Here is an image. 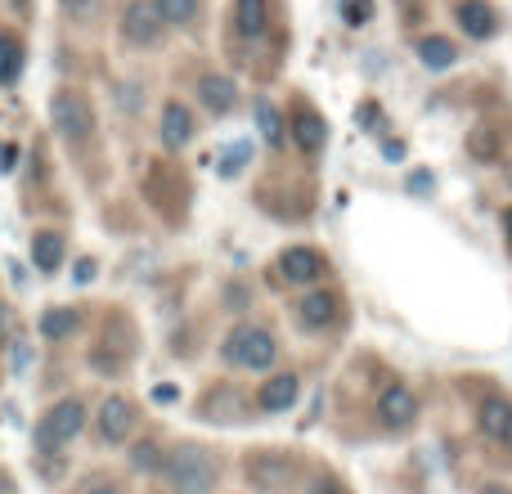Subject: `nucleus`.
Instances as JSON below:
<instances>
[{"label": "nucleus", "instance_id": "1", "mask_svg": "<svg viewBox=\"0 0 512 494\" xmlns=\"http://www.w3.org/2000/svg\"><path fill=\"white\" fill-rule=\"evenodd\" d=\"M216 477H221L216 459L207 450H194V445L176 450L171 454V463H167V481H171V490L176 494H212Z\"/></svg>", "mask_w": 512, "mask_h": 494}, {"label": "nucleus", "instance_id": "2", "mask_svg": "<svg viewBox=\"0 0 512 494\" xmlns=\"http://www.w3.org/2000/svg\"><path fill=\"white\" fill-rule=\"evenodd\" d=\"M274 355H279V346H274V337L265 328H234L225 337V360L243 364V369H270Z\"/></svg>", "mask_w": 512, "mask_h": 494}, {"label": "nucleus", "instance_id": "3", "mask_svg": "<svg viewBox=\"0 0 512 494\" xmlns=\"http://www.w3.org/2000/svg\"><path fill=\"white\" fill-rule=\"evenodd\" d=\"M50 117H54V131H59L63 140H86V135L95 131L90 104L81 95H72V90H59V95L50 99Z\"/></svg>", "mask_w": 512, "mask_h": 494}, {"label": "nucleus", "instance_id": "4", "mask_svg": "<svg viewBox=\"0 0 512 494\" xmlns=\"http://www.w3.org/2000/svg\"><path fill=\"white\" fill-rule=\"evenodd\" d=\"M248 477H252V486L256 490H288L292 486V477H297V468H292V459L288 454H279V450H261V454H252L248 459Z\"/></svg>", "mask_w": 512, "mask_h": 494}, {"label": "nucleus", "instance_id": "5", "mask_svg": "<svg viewBox=\"0 0 512 494\" xmlns=\"http://www.w3.org/2000/svg\"><path fill=\"white\" fill-rule=\"evenodd\" d=\"M122 36L131 45H153L162 36V14L153 0H131L122 9Z\"/></svg>", "mask_w": 512, "mask_h": 494}, {"label": "nucleus", "instance_id": "6", "mask_svg": "<svg viewBox=\"0 0 512 494\" xmlns=\"http://www.w3.org/2000/svg\"><path fill=\"white\" fill-rule=\"evenodd\" d=\"M81 427H86V405H81V400H63V405H54L50 418L41 423V441L63 445V441H72Z\"/></svg>", "mask_w": 512, "mask_h": 494}, {"label": "nucleus", "instance_id": "7", "mask_svg": "<svg viewBox=\"0 0 512 494\" xmlns=\"http://www.w3.org/2000/svg\"><path fill=\"white\" fill-rule=\"evenodd\" d=\"M135 427V405L126 396H108L104 405H99V436L104 441H126Z\"/></svg>", "mask_w": 512, "mask_h": 494}, {"label": "nucleus", "instance_id": "8", "mask_svg": "<svg viewBox=\"0 0 512 494\" xmlns=\"http://www.w3.org/2000/svg\"><path fill=\"white\" fill-rule=\"evenodd\" d=\"M279 274L288 283H319L324 279V256L310 252V247H288L279 256Z\"/></svg>", "mask_w": 512, "mask_h": 494}, {"label": "nucleus", "instance_id": "9", "mask_svg": "<svg viewBox=\"0 0 512 494\" xmlns=\"http://www.w3.org/2000/svg\"><path fill=\"white\" fill-rule=\"evenodd\" d=\"M414 414H418V400H414V391L400 387V382H391V387L378 396V418L387 427H409Z\"/></svg>", "mask_w": 512, "mask_h": 494}, {"label": "nucleus", "instance_id": "10", "mask_svg": "<svg viewBox=\"0 0 512 494\" xmlns=\"http://www.w3.org/2000/svg\"><path fill=\"white\" fill-rule=\"evenodd\" d=\"M481 432L499 445H512V400L508 396H486L481 400V414H477Z\"/></svg>", "mask_w": 512, "mask_h": 494}, {"label": "nucleus", "instance_id": "11", "mask_svg": "<svg viewBox=\"0 0 512 494\" xmlns=\"http://www.w3.org/2000/svg\"><path fill=\"white\" fill-rule=\"evenodd\" d=\"M194 140V113L185 104H167L162 108V144L167 149H185Z\"/></svg>", "mask_w": 512, "mask_h": 494}, {"label": "nucleus", "instance_id": "12", "mask_svg": "<svg viewBox=\"0 0 512 494\" xmlns=\"http://www.w3.org/2000/svg\"><path fill=\"white\" fill-rule=\"evenodd\" d=\"M198 99H203L212 113H230L234 99H239V86H234L230 77H221V72H207V77L198 81Z\"/></svg>", "mask_w": 512, "mask_h": 494}, {"label": "nucleus", "instance_id": "13", "mask_svg": "<svg viewBox=\"0 0 512 494\" xmlns=\"http://www.w3.org/2000/svg\"><path fill=\"white\" fill-rule=\"evenodd\" d=\"M297 319L306 328H328L337 319V297H328V292H310V297L297 306Z\"/></svg>", "mask_w": 512, "mask_h": 494}, {"label": "nucleus", "instance_id": "14", "mask_svg": "<svg viewBox=\"0 0 512 494\" xmlns=\"http://www.w3.org/2000/svg\"><path fill=\"white\" fill-rule=\"evenodd\" d=\"M297 391H301V382L292 378V373H279V378H270L261 387V405L270 409V414H283V409L297 400Z\"/></svg>", "mask_w": 512, "mask_h": 494}, {"label": "nucleus", "instance_id": "15", "mask_svg": "<svg viewBox=\"0 0 512 494\" xmlns=\"http://www.w3.org/2000/svg\"><path fill=\"white\" fill-rule=\"evenodd\" d=\"M459 23L468 36H490L495 32V9L486 5V0H463L459 5Z\"/></svg>", "mask_w": 512, "mask_h": 494}, {"label": "nucleus", "instance_id": "16", "mask_svg": "<svg viewBox=\"0 0 512 494\" xmlns=\"http://www.w3.org/2000/svg\"><path fill=\"white\" fill-rule=\"evenodd\" d=\"M265 23H270V9H265V0H239V5H234V27H239L243 36H261Z\"/></svg>", "mask_w": 512, "mask_h": 494}, {"label": "nucleus", "instance_id": "17", "mask_svg": "<svg viewBox=\"0 0 512 494\" xmlns=\"http://www.w3.org/2000/svg\"><path fill=\"white\" fill-rule=\"evenodd\" d=\"M292 131H297V144H301L306 153H319V149H324V122H319V113L301 108V113L292 117Z\"/></svg>", "mask_w": 512, "mask_h": 494}, {"label": "nucleus", "instance_id": "18", "mask_svg": "<svg viewBox=\"0 0 512 494\" xmlns=\"http://www.w3.org/2000/svg\"><path fill=\"white\" fill-rule=\"evenodd\" d=\"M418 59H423L427 68H450V63L459 59V50H454L445 36H423V41H418Z\"/></svg>", "mask_w": 512, "mask_h": 494}, {"label": "nucleus", "instance_id": "19", "mask_svg": "<svg viewBox=\"0 0 512 494\" xmlns=\"http://www.w3.org/2000/svg\"><path fill=\"white\" fill-rule=\"evenodd\" d=\"M162 14V23H176V27H194L198 18V0H153Z\"/></svg>", "mask_w": 512, "mask_h": 494}, {"label": "nucleus", "instance_id": "20", "mask_svg": "<svg viewBox=\"0 0 512 494\" xmlns=\"http://www.w3.org/2000/svg\"><path fill=\"white\" fill-rule=\"evenodd\" d=\"M72 328H77V310H68V306H54V310H45V315H41V333L54 337V342H59V337H68Z\"/></svg>", "mask_w": 512, "mask_h": 494}, {"label": "nucleus", "instance_id": "21", "mask_svg": "<svg viewBox=\"0 0 512 494\" xmlns=\"http://www.w3.org/2000/svg\"><path fill=\"white\" fill-rule=\"evenodd\" d=\"M32 256H36V265H41V270H59V261H63V239H59V234H36Z\"/></svg>", "mask_w": 512, "mask_h": 494}, {"label": "nucleus", "instance_id": "22", "mask_svg": "<svg viewBox=\"0 0 512 494\" xmlns=\"http://www.w3.org/2000/svg\"><path fill=\"white\" fill-rule=\"evenodd\" d=\"M18 41L14 36H0V81H14L18 77Z\"/></svg>", "mask_w": 512, "mask_h": 494}, {"label": "nucleus", "instance_id": "23", "mask_svg": "<svg viewBox=\"0 0 512 494\" xmlns=\"http://www.w3.org/2000/svg\"><path fill=\"white\" fill-rule=\"evenodd\" d=\"M256 122H261V135H265L270 144H279V140H283V122H279V113H274L270 104L256 108Z\"/></svg>", "mask_w": 512, "mask_h": 494}, {"label": "nucleus", "instance_id": "24", "mask_svg": "<svg viewBox=\"0 0 512 494\" xmlns=\"http://www.w3.org/2000/svg\"><path fill=\"white\" fill-rule=\"evenodd\" d=\"M99 9V0H63V14L72 18V23H90Z\"/></svg>", "mask_w": 512, "mask_h": 494}, {"label": "nucleus", "instance_id": "25", "mask_svg": "<svg viewBox=\"0 0 512 494\" xmlns=\"http://www.w3.org/2000/svg\"><path fill=\"white\" fill-rule=\"evenodd\" d=\"M135 468H158V445H140L135 450Z\"/></svg>", "mask_w": 512, "mask_h": 494}, {"label": "nucleus", "instance_id": "26", "mask_svg": "<svg viewBox=\"0 0 512 494\" xmlns=\"http://www.w3.org/2000/svg\"><path fill=\"white\" fill-rule=\"evenodd\" d=\"M86 494H122V490L108 486V481H95V486H86Z\"/></svg>", "mask_w": 512, "mask_h": 494}, {"label": "nucleus", "instance_id": "27", "mask_svg": "<svg viewBox=\"0 0 512 494\" xmlns=\"http://www.w3.org/2000/svg\"><path fill=\"white\" fill-rule=\"evenodd\" d=\"M225 162H230V171H234V162H248V144H239V149H234Z\"/></svg>", "mask_w": 512, "mask_h": 494}, {"label": "nucleus", "instance_id": "28", "mask_svg": "<svg viewBox=\"0 0 512 494\" xmlns=\"http://www.w3.org/2000/svg\"><path fill=\"white\" fill-rule=\"evenodd\" d=\"M9 162H14V149H9V144H0V171H9Z\"/></svg>", "mask_w": 512, "mask_h": 494}, {"label": "nucleus", "instance_id": "29", "mask_svg": "<svg viewBox=\"0 0 512 494\" xmlns=\"http://www.w3.org/2000/svg\"><path fill=\"white\" fill-rule=\"evenodd\" d=\"M508 230H512V212H508Z\"/></svg>", "mask_w": 512, "mask_h": 494}]
</instances>
